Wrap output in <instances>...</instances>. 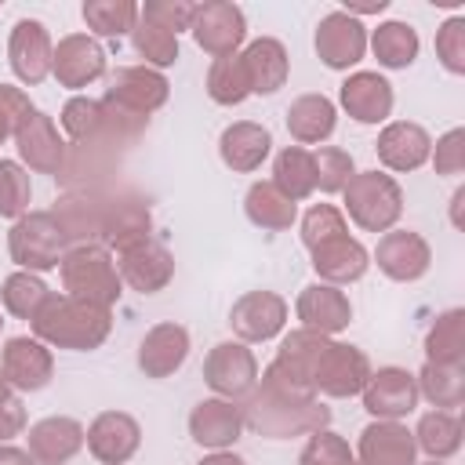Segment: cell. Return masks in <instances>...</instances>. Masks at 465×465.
<instances>
[{"label":"cell","mask_w":465,"mask_h":465,"mask_svg":"<svg viewBox=\"0 0 465 465\" xmlns=\"http://www.w3.org/2000/svg\"><path fill=\"white\" fill-rule=\"evenodd\" d=\"M312 47H316V58L327 69L345 73L356 62H363V54H367V25L360 18H352V15H345L341 7L338 11H327L316 22Z\"/></svg>","instance_id":"obj_10"},{"label":"cell","mask_w":465,"mask_h":465,"mask_svg":"<svg viewBox=\"0 0 465 465\" xmlns=\"http://www.w3.org/2000/svg\"><path fill=\"white\" fill-rule=\"evenodd\" d=\"M345 232H349V222H345L341 207H334V203H312L302 214V243H305V251H312L323 240L345 236Z\"/></svg>","instance_id":"obj_43"},{"label":"cell","mask_w":465,"mask_h":465,"mask_svg":"<svg viewBox=\"0 0 465 465\" xmlns=\"http://www.w3.org/2000/svg\"><path fill=\"white\" fill-rule=\"evenodd\" d=\"M196 465H247L240 454H232V450H211V454H203Z\"/></svg>","instance_id":"obj_52"},{"label":"cell","mask_w":465,"mask_h":465,"mask_svg":"<svg viewBox=\"0 0 465 465\" xmlns=\"http://www.w3.org/2000/svg\"><path fill=\"white\" fill-rule=\"evenodd\" d=\"M145 22L167 29V33H182L193 25V15H196V4L193 0H145V7L138 11Z\"/></svg>","instance_id":"obj_46"},{"label":"cell","mask_w":465,"mask_h":465,"mask_svg":"<svg viewBox=\"0 0 465 465\" xmlns=\"http://www.w3.org/2000/svg\"><path fill=\"white\" fill-rule=\"evenodd\" d=\"M203 381L214 396L240 403L258 381V360L243 341H218L203 356Z\"/></svg>","instance_id":"obj_11"},{"label":"cell","mask_w":465,"mask_h":465,"mask_svg":"<svg viewBox=\"0 0 465 465\" xmlns=\"http://www.w3.org/2000/svg\"><path fill=\"white\" fill-rule=\"evenodd\" d=\"M0 371L15 392H40L54 378V352L29 334H15L0 349Z\"/></svg>","instance_id":"obj_16"},{"label":"cell","mask_w":465,"mask_h":465,"mask_svg":"<svg viewBox=\"0 0 465 465\" xmlns=\"http://www.w3.org/2000/svg\"><path fill=\"white\" fill-rule=\"evenodd\" d=\"M113 262H116L124 287H131L138 294H160L174 280V254L153 236L113 251Z\"/></svg>","instance_id":"obj_8"},{"label":"cell","mask_w":465,"mask_h":465,"mask_svg":"<svg viewBox=\"0 0 465 465\" xmlns=\"http://www.w3.org/2000/svg\"><path fill=\"white\" fill-rule=\"evenodd\" d=\"M105 65H109V54L91 33L62 36L51 54V76L58 80V87H69V91H80V87L102 80Z\"/></svg>","instance_id":"obj_13"},{"label":"cell","mask_w":465,"mask_h":465,"mask_svg":"<svg viewBox=\"0 0 465 465\" xmlns=\"http://www.w3.org/2000/svg\"><path fill=\"white\" fill-rule=\"evenodd\" d=\"M338 102H341V109H345L356 124H385V120L392 116L396 94H392V84H389L381 73L356 69V73H349V76L341 80Z\"/></svg>","instance_id":"obj_20"},{"label":"cell","mask_w":465,"mask_h":465,"mask_svg":"<svg viewBox=\"0 0 465 465\" xmlns=\"http://www.w3.org/2000/svg\"><path fill=\"white\" fill-rule=\"evenodd\" d=\"M272 153V134L265 124L254 120H236L218 134V156L229 171L236 174H251L258 171Z\"/></svg>","instance_id":"obj_27"},{"label":"cell","mask_w":465,"mask_h":465,"mask_svg":"<svg viewBox=\"0 0 465 465\" xmlns=\"http://www.w3.org/2000/svg\"><path fill=\"white\" fill-rule=\"evenodd\" d=\"M436 58L450 76H465V18L450 15L436 29Z\"/></svg>","instance_id":"obj_45"},{"label":"cell","mask_w":465,"mask_h":465,"mask_svg":"<svg viewBox=\"0 0 465 465\" xmlns=\"http://www.w3.org/2000/svg\"><path fill=\"white\" fill-rule=\"evenodd\" d=\"M0 465H36L29 450L22 447H11V443H0Z\"/></svg>","instance_id":"obj_51"},{"label":"cell","mask_w":465,"mask_h":465,"mask_svg":"<svg viewBox=\"0 0 465 465\" xmlns=\"http://www.w3.org/2000/svg\"><path fill=\"white\" fill-rule=\"evenodd\" d=\"M312 167H316V189L334 196L349 185V178L356 174V163H352V153L349 149H338V145H320L312 153Z\"/></svg>","instance_id":"obj_42"},{"label":"cell","mask_w":465,"mask_h":465,"mask_svg":"<svg viewBox=\"0 0 465 465\" xmlns=\"http://www.w3.org/2000/svg\"><path fill=\"white\" fill-rule=\"evenodd\" d=\"M138 11L142 7L134 0H84V7H80V15H84V22H87L94 40L98 36L116 40V36L131 33L134 22H138Z\"/></svg>","instance_id":"obj_38"},{"label":"cell","mask_w":465,"mask_h":465,"mask_svg":"<svg viewBox=\"0 0 465 465\" xmlns=\"http://www.w3.org/2000/svg\"><path fill=\"white\" fill-rule=\"evenodd\" d=\"M294 316L302 320V327L309 331H320V334H338L352 323V302L341 287H331V283H309L298 291V302H294Z\"/></svg>","instance_id":"obj_24"},{"label":"cell","mask_w":465,"mask_h":465,"mask_svg":"<svg viewBox=\"0 0 465 465\" xmlns=\"http://www.w3.org/2000/svg\"><path fill=\"white\" fill-rule=\"evenodd\" d=\"M352 454L356 465H418V443L403 421H371Z\"/></svg>","instance_id":"obj_26"},{"label":"cell","mask_w":465,"mask_h":465,"mask_svg":"<svg viewBox=\"0 0 465 465\" xmlns=\"http://www.w3.org/2000/svg\"><path fill=\"white\" fill-rule=\"evenodd\" d=\"M47 298H51V287L36 272H25V269H15L0 283V305H4V312H11L15 320H25V323L40 312V305Z\"/></svg>","instance_id":"obj_37"},{"label":"cell","mask_w":465,"mask_h":465,"mask_svg":"<svg viewBox=\"0 0 465 465\" xmlns=\"http://www.w3.org/2000/svg\"><path fill=\"white\" fill-rule=\"evenodd\" d=\"M287 134L305 149V145H320L334 134L338 127V105L327 94H298L287 105Z\"/></svg>","instance_id":"obj_29"},{"label":"cell","mask_w":465,"mask_h":465,"mask_svg":"<svg viewBox=\"0 0 465 465\" xmlns=\"http://www.w3.org/2000/svg\"><path fill=\"white\" fill-rule=\"evenodd\" d=\"M429 163L436 174L458 178L465 171V127H450L447 134H440L432 153H429Z\"/></svg>","instance_id":"obj_47"},{"label":"cell","mask_w":465,"mask_h":465,"mask_svg":"<svg viewBox=\"0 0 465 465\" xmlns=\"http://www.w3.org/2000/svg\"><path fill=\"white\" fill-rule=\"evenodd\" d=\"M87 450L102 465H127L142 447V425L127 411H102L87 425Z\"/></svg>","instance_id":"obj_19"},{"label":"cell","mask_w":465,"mask_h":465,"mask_svg":"<svg viewBox=\"0 0 465 465\" xmlns=\"http://www.w3.org/2000/svg\"><path fill=\"white\" fill-rule=\"evenodd\" d=\"M243 69L251 80V94H276L291 76V54L276 36H258L243 51Z\"/></svg>","instance_id":"obj_28"},{"label":"cell","mask_w":465,"mask_h":465,"mask_svg":"<svg viewBox=\"0 0 465 465\" xmlns=\"http://www.w3.org/2000/svg\"><path fill=\"white\" fill-rule=\"evenodd\" d=\"M414 381H418V396H425L436 411H454L465 403V367L421 363Z\"/></svg>","instance_id":"obj_36"},{"label":"cell","mask_w":465,"mask_h":465,"mask_svg":"<svg viewBox=\"0 0 465 465\" xmlns=\"http://www.w3.org/2000/svg\"><path fill=\"white\" fill-rule=\"evenodd\" d=\"M33 338H40L47 349H69V352H91L102 349L113 331V309L54 294L40 305V312L29 320Z\"/></svg>","instance_id":"obj_2"},{"label":"cell","mask_w":465,"mask_h":465,"mask_svg":"<svg viewBox=\"0 0 465 465\" xmlns=\"http://www.w3.org/2000/svg\"><path fill=\"white\" fill-rule=\"evenodd\" d=\"M207 98L214 105H240L251 98V80H247V69H243V58L240 51L236 54H225V58H214L211 69H207Z\"/></svg>","instance_id":"obj_39"},{"label":"cell","mask_w":465,"mask_h":465,"mask_svg":"<svg viewBox=\"0 0 465 465\" xmlns=\"http://www.w3.org/2000/svg\"><path fill=\"white\" fill-rule=\"evenodd\" d=\"M243 214L251 225H258L265 232H283L294 225L298 203H291L272 182H251V189L243 196Z\"/></svg>","instance_id":"obj_31"},{"label":"cell","mask_w":465,"mask_h":465,"mask_svg":"<svg viewBox=\"0 0 465 465\" xmlns=\"http://www.w3.org/2000/svg\"><path fill=\"white\" fill-rule=\"evenodd\" d=\"M425 363L465 367V309H443L425 331Z\"/></svg>","instance_id":"obj_33"},{"label":"cell","mask_w":465,"mask_h":465,"mask_svg":"<svg viewBox=\"0 0 465 465\" xmlns=\"http://www.w3.org/2000/svg\"><path fill=\"white\" fill-rule=\"evenodd\" d=\"M33 203V178L18 160L0 156V218H22Z\"/></svg>","instance_id":"obj_41"},{"label":"cell","mask_w":465,"mask_h":465,"mask_svg":"<svg viewBox=\"0 0 465 465\" xmlns=\"http://www.w3.org/2000/svg\"><path fill=\"white\" fill-rule=\"evenodd\" d=\"M0 331H4V312H0Z\"/></svg>","instance_id":"obj_56"},{"label":"cell","mask_w":465,"mask_h":465,"mask_svg":"<svg viewBox=\"0 0 465 465\" xmlns=\"http://www.w3.org/2000/svg\"><path fill=\"white\" fill-rule=\"evenodd\" d=\"M7 396H15V389L7 385V378H4V371H0V400H7Z\"/></svg>","instance_id":"obj_54"},{"label":"cell","mask_w":465,"mask_h":465,"mask_svg":"<svg viewBox=\"0 0 465 465\" xmlns=\"http://www.w3.org/2000/svg\"><path fill=\"white\" fill-rule=\"evenodd\" d=\"M58 276L69 298H80L102 309H113L124 294V280L116 272L113 251L102 243H73L58 262Z\"/></svg>","instance_id":"obj_3"},{"label":"cell","mask_w":465,"mask_h":465,"mask_svg":"<svg viewBox=\"0 0 465 465\" xmlns=\"http://www.w3.org/2000/svg\"><path fill=\"white\" fill-rule=\"evenodd\" d=\"M360 400H363V411L374 421H403V418H411L418 411V400L421 396H418L414 374L407 367H392L389 363V367L371 371Z\"/></svg>","instance_id":"obj_9"},{"label":"cell","mask_w":465,"mask_h":465,"mask_svg":"<svg viewBox=\"0 0 465 465\" xmlns=\"http://www.w3.org/2000/svg\"><path fill=\"white\" fill-rule=\"evenodd\" d=\"M25 421H29V418H25V407H22L18 392L7 396V400H0V443L22 436V432H25Z\"/></svg>","instance_id":"obj_49"},{"label":"cell","mask_w":465,"mask_h":465,"mask_svg":"<svg viewBox=\"0 0 465 465\" xmlns=\"http://www.w3.org/2000/svg\"><path fill=\"white\" fill-rule=\"evenodd\" d=\"M371 258H374L378 272H385L389 280L418 283L432 265V247L414 229H389V232L378 236V247H374Z\"/></svg>","instance_id":"obj_14"},{"label":"cell","mask_w":465,"mask_h":465,"mask_svg":"<svg viewBox=\"0 0 465 465\" xmlns=\"http://www.w3.org/2000/svg\"><path fill=\"white\" fill-rule=\"evenodd\" d=\"M189 33L203 54L225 58V54H236L240 44L247 40V15L232 0H207V4H196Z\"/></svg>","instance_id":"obj_7"},{"label":"cell","mask_w":465,"mask_h":465,"mask_svg":"<svg viewBox=\"0 0 465 465\" xmlns=\"http://www.w3.org/2000/svg\"><path fill=\"white\" fill-rule=\"evenodd\" d=\"M309 258H312V269H316L320 283H331V287H349V283L363 280V272L371 269V251L349 232L316 243L309 251Z\"/></svg>","instance_id":"obj_23"},{"label":"cell","mask_w":465,"mask_h":465,"mask_svg":"<svg viewBox=\"0 0 465 465\" xmlns=\"http://www.w3.org/2000/svg\"><path fill=\"white\" fill-rule=\"evenodd\" d=\"M425 465H447V461H425Z\"/></svg>","instance_id":"obj_55"},{"label":"cell","mask_w":465,"mask_h":465,"mask_svg":"<svg viewBox=\"0 0 465 465\" xmlns=\"http://www.w3.org/2000/svg\"><path fill=\"white\" fill-rule=\"evenodd\" d=\"M374 153H378V163L385 171H396V174H411L418 167L429 163V153H432V134L414 124V120H392L378 131V142H374Z\"/></svg>","instance_id":"obj_18"},{"label":"cell","mask_w":465,"mask_h":465,"mask_svg":"<svg viewBox=\"0 0 465 465\" xmlns=\"http://www.w3.org/2000/svg\"><path fill=\"white\" fill-rule=\"evenodd\" d=\"M345 196V211L349 222L363 232H389L396 229L400 214H403V189L392 174L385 171H356L349 178V185L341 189Z\"/></svg>","instance_id":"obj_4"},{"label":"cell","mask_w":465,"mask_h":465,"mask_svg":"<svg viewBox=\"0 0 465 465\" xmlns=\"http://www.w3.org/2000/svg\"><path fill=\"white\" fill-rule=\"evenodd\" d=\"M51 54H54V40L47 33V25L40 18H18L11 36H7V65L11 73L25 84L36 87L51 76Z\"/></svg>","instance_id":"obj_17"},{"label":"cell","mask_w":465,"mask_h":465,"mask_svg":"<svg viewBox=\"0 0 465 465\" xmlns=\"http://www.w3.org/2000/svg\"><path fill=\"white\" fill-rule=\"evenodd\" d=\"M240 414H243V429L265 440L312 436L331 425V407L312 389L280 374L272 363L258 374L254 389L240 400Z\"/></svg>","instance_id":"obj_1"},{"label":"cell","mask_w":465,"mask_h":465,"mask_svg":"<svg viewBox=\"0 0 465 465\" xmlns=\"http://www.w3.org/2000/svg\"><path fill=\"white\" fill-rule=\"evenodd\" d=\"M371 371H374L371 356L360 345L331 338L312 367V389H316V396H327V400H349V396L363 392Z\"/></svg>","instance_id":"obj_6"},{"label":"cell","mask_w":465,"mask_h":465,"mask_svg":"<svg viewBox=\"0 0 465 465\" xmlns=\"http://www.w3.org/2000/svg\"><path fill=\"white\" fill-rule=\"evenodd\" d=\"M29 454L36 465H65L84 450L87 429L69 414H51L29 425Z\"/></svg>","instance_id":"obj_25"},{"label":"cell","mask_w":465,"mask_h":465,"mask_svg":"<svg viewBox=\"0 0 465 465\" xmlns=\"http://www.w3.org/2000/svg\"><path fill=\"white\" fill-rule=\"evenodd\" d=\"M189 331L174 320H163L156 327L145 331V338L138 341V371L145 378H171L174 371H182V363L189 360Z\"/></svg>","instance_id":"obj_21"},{"label":"cell","mask_w":465,"mask_h":465,"mask_svg":"<svg viewBox=\"0 0 465 465\" xmlns=\"http://www.w3.org/2000/svg\"><path fill=\"white\" fill-rule=\"evenodd\" d=\"M418 450L429 454V461H447L461 450V418L454 411H429L418 418L414 429Z\"/></svg>","instance_id":"obj_35"},{"label":"cell","mask_w":465,"mask_h":465,"mask_svg":"<svg viewBox=\"0 0 465 465\" xmlns=\"http://www.w3.org/2000/svg\"><path fill=\"white\" fill-rule=\"evenodd\" d=\"M33 109H36V105L29 102V94H25L22 87H15V84H0V145H4L7 138H15L18 124H22Z\"/></svg>","instance_id":"obj_48"},{"label":"cell","mask_w":465,"mask_h":465,"mask_svg":"<svg viewBox=\"0 0 465 465\" xmlns=\"http://www.w3.org/2000/svg\"><path fill=\"white\" fill-rule=\"evenodd\" d=\"M131 44H134V51H138V58H142V65H149V69H167V65H174L178 62V36L174 33H167V29H160V25H153V22H145L142 15H138V22H134V29H131Z\"/></svg>","instance_id":"obj_40"},{"label":"cell","mask_w":465,"mask_h":465,"mask_svg":"<svg viewBox=\"0 0 465 465\" xmlns=\"http://www.w3.org/2000/svg\"><path fill=\"white\" fill-rule=\"evenodd\" d=\"M240 432H243V414L240 403L232 400L207 396L189 411V436L203 450H229L240 440Z\"/></svg>","instance_id":"obj_22"},{"label":"cell","mask_w":465,"mask_h":465,"mask_svg":"<svg viewBox=\"0 0 465 465\" xmlns=\"http://www.w3.org/2000/svg\"><path fill=\"white\" fill-rule=\"evenodd\" d=\"M69 251V240L51 211H29L22 214L7 232V254L25 272H51L58 269L62 254Z\"/></svg>","instance_id":"obj_5"},{"label":"cell","mask_w":465,"mask_h":465,"mask_svg":"<svg viewBox=\"0 0 465 465\" xmlns=\"http://www.w3.org/2000/svg\"><path fill=\"white\" fill-rule=\"evenodd\" d=\"M298 465H356V454H352L345 436H338L331 429H320L305 440V447L298 454Z\"/></svg>","instance_id":"obj_44"},{"label":"cell","mask_w":465,"mask_h":465,"mask_svg":"<svg viewBox=\"0 0 465 465\" xmlns=\"http://www.w3.org/2000/svg\"><path fill=\"white\" fill-rule=\"evenodd\" d=\"M389 7V0H345V15H352V18H360V15H381Z\"/></svg>","instance_id":"obj_50"},{"label":"cell","mask_w":465,"mask_h":465,"mask_svg":"<svg viewBox=\"0 0 465 465\" xmlns=\"http://www.w3.org/2000/svg\"><path fill=\"white\" fill-rule=\"evenodd\" d=\"M287 302L276 291H247L229 309V327L243 345L272 341L287 327Z\"/></svg>","instance_id":"obj_15"},{"label":"cell","mask_w":465,"mask_h":465,"mask_svg":"<svg viewBox=\"0 0 465 465\" xmlns=\"http://www.w3.org/2000/svg\"><path fill=\"white\" fill-rule=\"evenodd\" d=\"M291 203H302L316 193V167H312V153L302 145H287L276 153L272 160V178H269Z\"/></svg>","instance_id":"obj_32"},{"label":"cell","mask_w":465,"mask_h":465,"mask_svg":"<svg viewBox=\"0 0 465 465\" xmlns=\"http://www.w3.org/2000/svg\"><path fill=\"white\" fill-rule=\"evenodd\" d=\"M15 149H18V163L33 174H62L65 167V142L54 127V120L44 113V109H33L18 131H15Z\"/></svg>","instance_id":"obj_12"},{"label":"cell","mask_w":465,"mask_h":465,"mask_svg":"<svg viewBox=\"0 0 465 465\" xmlns=\"http://www.w3.org/2000/svg\"><path fill=\"white\" fill-rule=\"evenodd\" d=\"M62 131L69 134V142L76 149H102V134H105V116H102V102L91 94H73L62 105L58 116Z\"/></svg>","instance_id":"obj_34"},{"label":"cell","mask_w":465,"mask_h":465,"mask_svg":"<svg viewBox=\"0 0 465 465\" xmlns=\"http://www.w3.org/2000/svg\"><path fill=\"white\" fill-rule=\"evenodd\" d=\"M367 47L374 51L381 69H407V65H414L418 51H421V40H418V29L411 22L389 18V22H378V29L367 33Z\"/></svg>","instance_id":"obj_30"},{"label":"cell","mask_w":465,"mask_h":465,"mask_svg":"<svg viewBox=\"0 0 465 465\" xmlns=\"http://www.w3.org/2000/svg\"><path fill=\"white\" fill-rule=\"evenodd\" d=\"M461 203H465V189H454V196H450V222L461 229Z\"/></svg>","instance_id":"obj_53"}]
</instances>
